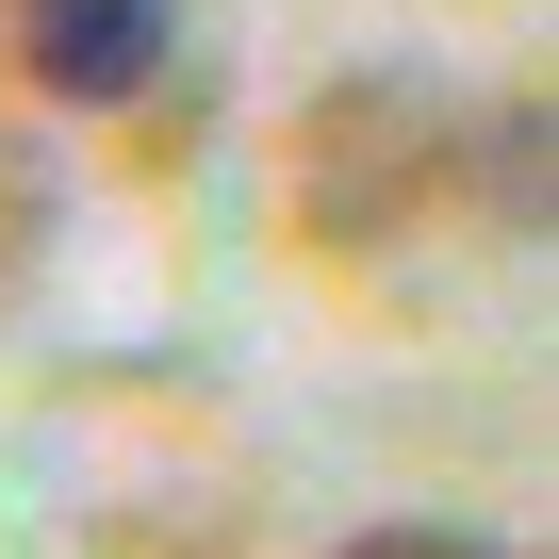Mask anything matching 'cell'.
<instances>
[{"mask_svg": "<svg viewBox=\"0 0 559 559\" xmlns=\"http://www.w3.org/2000/svg\"><path fill=\"white\" fill-rule=\"evenodd\" d=\"M444 181H461V99L412 67H362L297 116V230L313 247H395Z\"/></svg>", "mask_w": 559, "mask_h": 559, "instance_id": "obj_1", "label": "cell"}, {"mask_svg": "<svg viewBox=\"0 0 559 559\" xmlns=\"http://www.w3.org/2000/svg\"><path fill=\"white\" fill-rule=\"evenodd\" d=\"M0 50L67 116H132L165 83V50H181V0H0Z\"/></svg>", "mask_w": 559, "mask_h": 559, "instance_id": "obj_2", "label": "cell"}, {"mask_svg": "<svg viewBox=\"0 0 559 559\" xmlns=\"http://www.w3.org/2000/svg\"><path fill=\"white\" fill-rule=\"evenodd\" d=\"M444 198H493V230H543V99L461 116V181Z\"/></svg>", "mask_w": 559, "mask_h": 559, "instance_id": "obj_3", "label": "cell"}, {"mask_svg": "<svg viewBox=\"0 0 559 559\" xmlns=\"http://www.w3.org/2000/svg\"><path fill=\"white\" fill-rule=\"evenodd\" d=\"M330 559H526V543H493V526H428V510H395V526H346Z\"/></svg>", "mask_w": 559, "mask_h": 559, "instance_id": "obj_4", "label": "cell"}]
</instances>
